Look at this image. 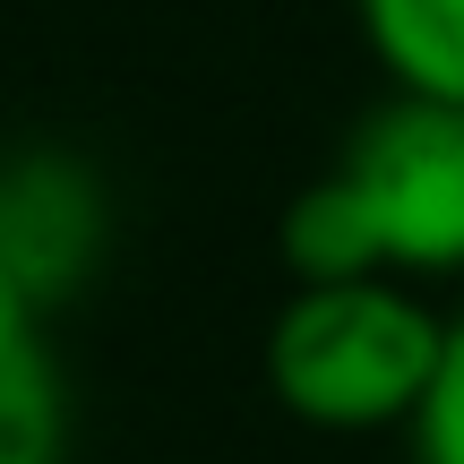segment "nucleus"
I'll use <instances>...</instances> for the list:
<instances>
[{"instance_id": "f257e3e1", "label": "nucleus", "mask_w": 464, "mask_h": 464, "mask_svg": "<svg viewBox=\"0 0 464 464\" xmlns=\"http://www.w3.org/2000/svg\"><path fill=\"white\" fill-rule=\"evenodd\" d=\"M439 362V310L404 276L293 284L266 327V387L310 430H404Z\"/></svg>"}, {"instance_id": "f03ea898", "label": "nucleus", "mask_w": 464, "mask_h": 464, "mask_svg": "<svg viewBox=\"0 0 464 464\" xmlns=\"http://www.w3.org/2000/svg\"><path fill=\"white\" fill-rule=\"evenodd\" d=\"M379 232L387 276H456L464 266V112L421 95H387L335 164Z\"/></svg>"}, {"instance_id": "7ed1b4c3", "label": "nucleus", "mask_w": 464, "mask_h": 464, "mask_svg": "<svg viewBox=\"0 0 464 464\" xmlns=\"http://www.w3.org/2000/svg\"><path fill=\"white\" fill-rule=\"evenodd\" d=\"M103 249V189L69 155H17L0 172V284L52 310Z\"/></svg>"}, {"instance_id": "20e7f679", "label": "nucleus", "mask_w": 464, "mask_h": 464, "mask_svg": "<svg viewBox=\"0 0 464 464\" xmlns=\"http://www.w3.org/2000/svg\"><path fill=\"white\" fill-rule=\"evenodd\" d=\"M0 464H69V379L17 284H0Z\"/></svg>"}, {"instance_id": "39448f33", "label": "nucleus", "mask_w": 464, "mask_h": 464, "mask_svg": "<svg viewBox=\"0 0 464 464\" xmlns=\"http://www.w3.org/2000/svg\"><path fill=\"white\" fill-rule=\"evenodd\" d=\"M387 86L464 112V0H353Z\"/></svg>"}, {"instance_id": "423d86ee", "label": "nucleus", "mask_w": 464, "mask_h": 464, "mask_svg": "<svg viewBox=\"0 0 464 464\" xmlns=\"http://www.w3.org/2000/svg\"><path fill=\"white\" fill-rule=\"evenodd\" d=\"M284 241V266H293V284H335V276H387L379 258V232H370L362 198H353L344 172H327V181H310L293 207H284L276 224Z\"/></svg>"}, {"instance_id": "0eeeda50", "label": "nucleus", "mask_w": 464, "mask_h": 464, "mask_svg": "<svg viewBox=\"0 0 464 464\" xmlns=\"http://www.w3.org/2000/svg\"><path fill=\"white\" fill-rule=\"evenodd\" d=\"M404 439H413V464H464V310L439 318V362L404 413Z\"/></svg>"}]
</instances>
